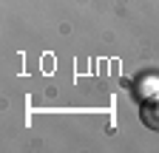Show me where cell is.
<instances>
[{"instance_id": "1", "label": "cell", "mask_w": 159, "mask_h": 153, "mask_svg": "<svg viewBox=\"0 0 159 153\" xmlns=\"http://www.w3.org/2000/svg\"><path fill=\"white\" fill-rule=\"evenodd\" d=\"M139 119H142L145 128L159 130V97L142 99V105H139Z\"/></svg>"}, {"instance_id": "2", "label": "cell", "mask_w": 159, "mask_h": 153, "mask_svg": "<svg viewBox=\"0 0 159 153\" xmlns=\"http://www.w3.org/2000/svg\"><path fill=\"white\" fill-rule=\"evenodd\" d=\"M139 99H151V97H159V80L156 76H139V82L134 85Z\"/></svg>"}]
</instances>
